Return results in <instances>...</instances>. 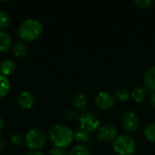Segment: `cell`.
Segmentation results:
<instances>
[{
	"mask_svg": "<svg viewBox=\"0 0 155 155\" xmlns=\"http://www.w3.org/2000/svg\"><path fill=\"white\" fill-rule=\"evenodd\" d=\"M150 103H151V104L155 108V93H153L151 95H150Z\"/></svg>",
	"mask_w": 155,
	"mask_h": 155,
	"instance_id": "obj_27",
	"label": "cell"
},
{
	"mask_svg": "<svg viewBox=\"0 0 155 155\" xmlns=\"http://www.w3.org/2000/svg\"><path fill=\"white\" fill-rule=\"evenodd\" d=\"M50 155H66V153L64 149L54 146L50 150Z\"/></svg>",
	"mask_w": 155,
	"mask_h": 155,
	"instance_id": "obj_25",
	"label": "cell"
},
{
	"mask_svg": "<svg viewBox=\"0 0 155 155\" xmlns=\"http://www.w3.org/2000/svg\"><path fill=\"white\" fill-rule=\"evenodd\" d=\"M35 103V98L30 91H23L17 96V104L24 110L31 109Z\"/></svg>",
	"mask_w": 155,
	"mask_h": 155,
	"instance_id": "obj_9",
	"label": "cell"
},
{
	"mask_svg": "<svg viewBox=\"0 0 155 155\" xmlns=\"http://www.w3.org/2000/svg\"><path fill=\"white\" fill-rule=\"evenodd\" d=\"M67 155H90L89 148L84 144L75 145Z\"/></svg>",
	"mask_w": 155,
	"mask_h": 155,
	"instance_id": "obj_18",
	"label": "cell"
},
{
	"mask_svg": "<svg viewBox=\"0 0 155 155\" xmlns=\"http://www.w3.org/2000/svg\"><path fill=\"white\" fill-rule=\"evenodd\" d=\"M5 148V140L3 139L2 136H0V153L3 152Z\"/></svg>",
	"mask_w": 155,
	"mask_h": 155,
	"instance_id": "obj_26",
	"label": "cell"
},
{
	"mask_svg": "<svg viewBox=\"0 0 155 155\" xmlns=\"http://www.w3.org/2000/svg\"><path fill=\"white\" fill-rule=\"evenodd\" d=\"M143 85L144 88L151 92L155 93V65L148 67L143 74Z\"/></svg>",
	"mask_w": 155,
	"mask_h": 155,
	"instance_id": "obj_10",
	"label": "cell"
},
{
	"mask_svg": "<svg viewBox=\"0 0 155 155\" xmlns=\"http://www.w3.org/2000/svg\"><path fill=\"white\" fill-rule=\"evenodd\" d=\"M147 90L144 88V86H137L135 87L132 93H131V96L134 99V102L136 103H142L143 102L146 97H147Z\"/></svg>",
	"mask_w": 155,
	"mask_h": 155,
	"instance_id": "obj_14",
	"label": "cell"
},
{
	"mask_svg": "<svg viewBox=\"0 0 155 155\" xmlns=\"http://www.w3.org/2000/svg\"><path fill=\"white\" fill-rule=\"evenodd\" d=\"M27 50H28L27 45L24 41H18L12 46L13 54L15 57H18V58L25 56V54L27 53Z\"/></svg>",
	"mask_w": 155,
	"mask_h": 155,
	"instance_id": "obj_15",
	"label": "cell"
},
{
	"mask_svg": "<svg viewBox=\"0 0 155 155\" xmlns=\"http://www.w3.org/2000/svg\"><path fill=\"white\" fill-rule=\"evenodd\" d=\"M11 24V17L9 16V15L0 9V30H4L5 28L8 27Z\"/></svg>",
	"mask_w": 155,
	"mask_h": 155,
	"instance_id": "obj_19",
	"label": "cell"
},
{
	"mask_svg": "<svg viewBox=\"0 0 155 155\" xmlns=\"http://www.w3.org/2000/svg\"><path fill=\"white\" fill-rule=\"evenodd\" d=\"M25 142L28 148L34 151H38L45 146L46 143V135L40 128H32L25 134Z\"/></svg>",
	"mask_w": 155,
	"mask_h": 155,
	"instance_id": "obj_4",
	"label": "cell"
},
{
	"mask_svg": "<svg viewBox=\"0 0 155 155\" xmlns=\"http://www.w3.org/2000/svg\"><path fill=\"white\" fill-rule=\"evenodd\" d=\"M97 137L100 141L103 142L114 141V139L117 137V129L111 124H104L98 129Z\"/></svg>",
	"mask_w": 155,
	"mask_h": 155,
	"instance_id": "obj_8",
	"label": "cell"
},
{
	"mask_svg": "<svg viewBox=\"0 0 155 155\" xmlns=\"http://www.w3.org/2000/svg\"><path fill=\"white\" fill-rule=\"evenodd\" d=\"M12 37L5 30H0V52L5 53L12 47Z\"/></svg>",
	"mask_w": 155,
	"mask_h": 155,
	"instance_id": "obj_12",
	"label": "cell"
},
{
	"mask_svg": "<svg viewBox=\"0 0 155 155\" xmlns=\"http://www.w3.org/2000/svg\"><path fill=\"white\" fill-rule=\"evenodd\" d=\"M95 104L99 109L108 110L115 104V97L110 92L101 91L95 97Z\"/></svg>",
	"mask_w": 155,
	"mask_h": 155,
	"instance_id": "obj_7",
	"label": "cell"
},
{
	"mask_svg": "<svg viewBox=\"0 0 155 155\" xmlns=\"http://www.w3.org/2000/svg\"><path fill=\"white\" fill-rule=\"evenodd\" d=\"M3 127H4V120H3V118L0 116V132L2 131Z\"/></svg>",
	"mask_w": 155,
	"mask_h": 155,
	"instance_id": "obj_29",
	"label": "cell"
},
{
	"mask_svg": "<svg viewBox=\"0 0 155 155\" xmlns=\"http://www.w3.org/2000/svg\"><path fill=\"white\" fill-rule=\"evenodd\" d=\"M11 88V84L7 76L0 74V97L5 96Z\"/></svg>",
	"mask_w": 155,
	"mask_h": 155,
	"instance_id": "obj_17",
	"label": "cell"
},
{
	"mask_svg": "<svg viewBox=\"0 0 155 155\" xmlns=\"http://www.w3.org/2000/svg\"><path fill=\"white\" fill-rule=\"evenodd\" d=\"M144 135L147 140L155 143V123L149 124L144 128Z\"/></svg>",
	"mask_w": 155,
	"mask_h": 155,
	"instance_id": "obj_20",
	"label": "cell"
},
{
	"mask_svg": "<svg viewBox=\"0 0 155 155\" xmlns=\"http://www.w3.org/2000/svg\"><path fill=\"white\" fill-rule=\"evenodd\" d=\"M113 147L118 155H134L136 151L135 141L127 134L118 135L114 141Z\"/></svg>",
	"mask_w": 155,
	"mask_h": 155,
	"instance_id": "obj_3",
	"label": "cell"
},
{
	"mask_svg": "<svg viewBox=\"0 0 155 155\" xmlns=\"http://www.w3.org/2000/svg\"><path fill=\"white\" fill-rule=\"evenodd\" d=\"M44 25L35 18H26L17 27V35L24 41H35L43 33Z\"/></svg>",
	"mask_w": 155,
	"mask_h": 155,
	"instance_id": "obj_2",
	"label": "cell"
},
{
	"mask_svg": "<svg viewBox=\"0 0 155 155\" xmlns=\"http://www.w3.org/2000/svg\"><path fill=\"white\" fill-rule=\"evenodd\" d=\"M79 123L81 129L88 132V133H94L98 130L100 125V120L97 115L94 113L87 112L79 116Z\"/></svg>",
	"mask_w": 155,
	"mask_h": 155,
	"instance_id": "obj_5",
	"label": "cell"
},
{
	"mask_svg": "<svg viewBox=\"0 0 155 155\" xmlns=\"http://www.w3.org/2000/svg\"><path fill=\"white\" fill-rule=\"evenodd\" d=\"M130 95L131 94H129V92L125 88L118 89L115 92V97H116V99L119 100V101H121V102H124V101L128 100L129 97H130Z\"/></svg>",
	"mask_w": 155,
	"mask_h": 155,
	"instance_id": "obj_21",
	"label": "cell"
},
{
	"mask_svg": "<svg viewBox=\"0 0 155 155\" xmlns=\"http://www.w3.org/2000/svg\"><path fill=\"white\" fill-rule=\"evenodd\" d=\"M121 124L124 131L128 133H134L139 126V117L135 112L127 111L123 114Z\"/></svg>",
	"mask_w": 155,
	"mask_h": 155,
	"instance_id": "obj_6",
	"label": "cell"
},
{
	"mask_svg": "<svg viewBox=\"0 0 155 155\" xmlns=\"http://www.w3.org/2000/svg\"><path fill=\"white\" fill-rule=\"evenodd\" d=\"M10 143L15 147H19L22 144V136L18 134H13L10 138Z\"/></svg>",
	"mask_w": 155,
	"mask_h": 155,
	"instance_id": "obj_24",
	"label": "cell"
},
{
	"mask_svg": "<svg viewBox=\"0 0 155 155\" xmlns=\"http://www.w3.org/2000/svg\"><path fill=\"white\" fill-rule=\"evenodd\" d=\"M48 136L51 143L55 147L64 149L73 143L74 134L68 126L62 124H56L49 129Z\"/></svg>",
	"mask_w": 155,
	"mask_h": 155,
	"instance_id": "obj_1",
	"label": "cell"
},
{
	"mask_svg": "<svg viewBox=\"0 0 155 155\" xmlns=\"http://www.w3.org/2000/svg\"><path fill=\"white\" fill-rule=\"evenodd\" d=\"M26 155H45L42 152L40 151H32L30 153H28Z\"/></svg>",
	"mask_w": 155,
	"mask_h": 155,
	"instance_id": "obj_28",
	"label": "cell"
},
{
	"mask_svg": "<svg viewBox=\"0 0 155 155\" xmlns=\"http://www.w3.org/2000/svg\"><path fill=\"white\" fill-rule=\"evenodd\" d=\"M64 116L67 120H74L78 116V112L75 108H66L64 112Z\"/></svg>",
	"mask_w": 155,
	"mask_h": 155,
	"instance_id": "obj_22",
	"label": "cell"
},
{
	"mask_svg": "<svg viewBox=\"0 0 155 155\" xmlns=\"http://www.w3.org/2000/svg\"><path fill=\"white\" fill-rule=\"evenodd\" d=\"M134 3L138 8H142V9L150 8L153 5L152 0H134Z\"/></svg>",
	"mask_w": 155,
	"mask_h": 155,
	"instance_id": "obj_23",
	"label": "cell"
},
{
	"mask_svg": "<svg viewBox=\"0 0 155 155\" xmlns=\"http://www.w3.org/2000/svg\"><path fill=\"white\" fill-rule=\"evenodd\" d=\"M74 138L77 142L84 144V143H89L92 140V135L90 133L80 128V129L76 130V132L74 133Z\"/></svg>",
	"mask_w": 155,
	"mask_h": 155,
	"instance_id": "obj_16",
	"label": "cell"
},
{
	"mask_svg": "<svg viewBox=\"0 0 155 155\" xmlns=\"http://www.w3.org/2000/svg\"><path fill=\"white\" fill-rule=\"evenodd\" d=\"M72 103L75 109L84 110L87 106V96L83 92H76L72 97Z\"/></svg>",
	"mask_w": 155,
	"mask_h": 155,
	"instance_id": "obj_11",
	"label": "cell"
},
{
	"mask_svg": "<svg viewBox=\"0 0 155 155\" xmlns=\"http://www.w3.org/2000/svg\"><path fill=\"white\" fill-rule=\"evenodd\" d=\"M15 70V63L11 59H5L0 64V74L3 75H9Z\"/></svg>",
	"mask_w": 155,
	"mask_h": 155,
	"instance_id": "obj_13",
	"label": "cell"
}]
</instances>
